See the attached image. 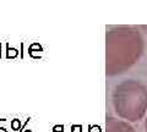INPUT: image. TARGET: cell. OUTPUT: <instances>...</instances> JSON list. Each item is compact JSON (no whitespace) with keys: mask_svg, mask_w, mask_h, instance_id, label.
Returning a JSON list of instances; mask_svg holds the SVG:
<instances>
[{"mask_svg":"<svg viewBox=\"0 0 147 132\" xmlns=\"http://www.w3.org/2000/svg\"><path fill=\"white\" fill-rule=\"evenodd\" d=\"M145 52V39L132 26H114L105 32V74L119 76L130 70Z\"/></svg>","mask_w":147,"mask_h":132,"instance_id":"cell-1","label":"cell"},{"mask_svg":"<svg viewBox=\"0 0 147 132\" xmlns=\"http://www.w3.org/2000/svg\"><path fill=\"white\" fill-rule=\"evenodd\" d=\"M112 103L119 119L140 121L147 115V86L139 80H124L114 88Z\"/></svg>","mask_w":147,"mask_h":132,"instance_id":"cell-2","label":"cell"},{"mask_svg":"<svg viewBox=\"0 0 147 132\" xmlns=\"http://www.w3.org/2000/svg\"><path fill=\"white\" fill-rule=\"evenodd\" d=\"M105 132H136L130 122L115 116H107L105 119Z\"/></svg>","mask_w":147,"mask_h":132,"instance_id":"cell-3","label":"cell"},{"mask_svg":"<svg viewBox=\"0 0 147 132\" xmlns=\"http://www.w3.org/2000/svg\"><path fill=\"white\" fill-rule=\"evenodd\" d=\"M145 129H146V132H147V115H146V120H145Z\"/></svg>","mask_w":147,"mask_h":132,"instance_id":"cell-4","label":"cell"}]
</instances>
